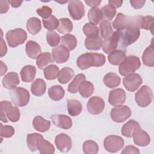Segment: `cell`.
<instances>
[{
	"mask_svg": "<svg viewBox=\"0 0 154 154\" xmlns=\"http://www.w3.org/2000/svg\"><path fill=\"white\" fill-rule=\"evenodd\" d=\"M109 4L111 6H112L113 7H114L115 8H119L120 7H121V5L123 4V1H117V0H109L108 1Z\"/></svg>",
	"mask_w": 154,
	"mask_h": 154,
	"instance_id": "57",
	"label": "cell"
},
{
	"mask_svg": "<svg viewBox=\"0 0 154 154\" xmlns=\"http://www.w3.org/2000/svg\"><path fill=\"white\" fill-rule=\"evenodd\" d=\"M94 88L93 84L88 81H84L82 82L78 88V91L80 95L84 97L87 98L91 96L93 93Z\"/></svg>",
	"mask_w": 154,
	"mask_h": 154,
	"instance_id": "37",
	"label": "cell"
},
{
	"mask_svg": "<svg viewBox=\"0 0 154 154\" xmlns=\"http://www.w3.org/2000/svg\"><path fill=\"white\" fill-rule=\"evenodd\" d=\"M52 55L54 61L58 64L66 62L69 58V51L63 45H59L52 49Z\"/></svg>",
	"mask_w": 154,
	"mask_h": 154,
	"instance_id": "15",
	"label": "cell"
},
{
	"mask_svg": "<svg viewBox=\"0 0 154 154\" xmlns=\"http://www.w3.org/2000/svg\"><path fill=\"white\" fill-rule=\"evenodd\" d=\"M68 10L70 16L73 20H80L85 14V8L82 2L79 0L69 2Z\"/></svg>",
	"mask_w": 154,
	"mask_h": 154,
	"instance_id": "11",
	"label": "cell"
},
{
	"mask_svg": "<svg viewBox=\"0 0 154 154\" xmlns=\"http://www.w3.org/2000/svg\"><path fill=\"white\" fill-rule=\"evenodd\" d=\"M100 35L102 38H106L112 33L111 23L109 21L102 20L99 23Z\"/></svg>",
	"mask_w": 154,
	"mask_h": 154,
	"instance_id": "47",
	"label": "cell"
},
{
	"mask_svg": "<svg viewBox=\"0 0 154 154\" xmlns=\"http://www.w3.org/2000/svg\"><path fill=\"white\" fill-rule=\"evenodd\" d=\"M6 40L11 48H15L23 44L27 38L26 32L22 28L10 30L6 33Z\"/></svg>",
	"mask_w": 154,
	"mask_h": 154,
	"instance_id": "7",
	"label": "cell"
},
{
	"mask_svg": "<svg viewBox=\"0 0 154 154\" xmlns=\"http://www.w3.org/2000/svg\"><path fill=\"white\" fill-rule=\"evenodd\" d=\"M26 28L28 32L32 35L37 34L42 29L40 20L35 17L29 18L26 22Z\"/></svg>",
	"mask_w": 154,
	"mask_h": 154,
	"instance_id": "29",
	"label": "cell"
},
{
	"mask_svg": "<svg viewBox=\"0 0 154 154\" xmlns=\"http://www.w3.org/2000/svg\"><path fill=\"white\" fill-rule=\"evenodd\" d=\"M85 2L90 7H97V6L99 5L101 2V1H97V0H85Z\"/></svg>",
	"mask_w": 154,
	"mask_h": 154,
	"instance_id": "56",
	"label": "cell"
},
{
	"mask_svg": "<svg viewBox=\"0 0 154 154\" xmlns=\"http://www.w3.org/2000/svg\"><path fill=\"white\" fill-rule=\"evenodd\" d=\"M135 144L139 146H146L150 141V138L148 134L140 128L137 129L132 134Z\"/></svg>",
	"mask_w": 154,
	"mask_h": 154,
	"instance_id": "19",
	"label": "cell"
},
{
	"mask_svg": "<svg viewBox=\"0 0 154 154\" xmlns=\"http://www.w3.org/2000/svg\"><path fill=\"white\" fill-rule=\"evenodd\" d=\"M105 63L104 55L95 52H86L81 55L77 59L76 64L81 70H85L90 67H100Z\"/></svg>",
	"mask_w": 154,
	"mask_h": 154,
	"instance_id": "1",
	"label": "cell"
},
{
	"mask_svg": "<svg viewBox=\"0 0 154 154\" xmlns=\"http://www.w3.org/2000/svg\"><path fill=\"white\" fill-rule=\"evenodd\" d=\"M123 139L117 135H108L105 138L103 141V147L105 149L111 153L117 152L123 148Z\"/></svg>",
	"mask_w": 154,
	"mask_h": 154,
	"instance_id": "9",
	"label": "cell"
},
{
	"mask_svg": "<svg viewBox=\"0 0 154 154\" xmlns=\"http://www.w3.org/2000/svg\"><path fill=\"white\" fill-rule=\"evenodd\" d=\"M51 119L53 123L60 128L69 129L72 126V120L67 116L64 114L52 115Z\"/></svg>",
	"mask_w": 154,
	"mask_h": 154,
	"instance_id": "18",
	"label": "cell"
},
{
	"mask_svg": "<svg viewBox=\"0 0 154 154\" xmlns=\"http://www.w3.org/2000/svg\"><path fill=\"white\" fill-rule=\"evenodd\" d=\"M75 72L72 69L65 67L61 69L58 76V81L60 83L65 84L69 82L74 76Z\"/></svg>",
	"mask_w": 154,
	"mask_h": 154,
	"instance_id": "35",
	"label": "cell"
},
{
	"mask_svg": "<svg viewBox=\"0 0 154 154\" xmlns=\"http://www.w3.org/2000/svg\"><path fill=\"white\" fill-rule=\"evenodd\" d=\"M88 18L90 23L97 25L102 21L101 10L98 7L91 8L88 13Z\"/></svg>",
	"mask_w": 154,
	"mask_h": 154,
	"instance_id": "38",
	"label": "cell"
},
{
	"mask_svg": "<svg viewBox=\"0 0 154 154\" xmlns=\"http://www.w3.org/2000/svg\"><path fill=\"white\" fill-rule=\"evenodd\" d=\"M126 53L124 51L119 49L114 50L110 52L108 56V60L112 65H119L123 60L126 57Z\"/></svg>",
	"mask_w": 154,
	"mask_h": 154,
	"instance_id": "26",
	"label": "cell"
},
{
	"mask_svg": "<svg viewBox=\"0 0 154 154\" xmlns=\"http://www.w3.org/2000/svg\"><path fill=\"white\" fill-rule=\"evenodd\" d=\"M9 8V5L8 1H0V13L1 14L5 13L8 11Z\"/></svg>",
	"mask_w": 154,
	"mask_h": 154,
	"instance_id": "54",
	"label": "cell"
},
{
	"mask_svg": "<svg viewBox=\"0 0 154 154\" xmlns=\"http://www.w3.org/2000/svg\"><path fill=\"white\" fill-rule=\"evenodd\" d=\"M87 108L88 111L91 114H99L103 111L105 108V102L102 97L94 96L88 100Z\"/></svg>",
	"mask_w": 154,
	"mask_h": 154,
	"instance_id": "13",
	"label": "cell"
},
{
	"mask_svg": "<svg viewBox=\"0 0 154 154\" xmlns=\"http://www.w3.org/2000/svg\"><path fill=\"white\" fill-rule=\"evenodd\" d=\"M82 31L87 37H96L99 35V28L96 25L90 22L87 23L83 26Z\"/></svg>",
	"mask_w": 154,
	"mask_h": 154,
	"instance_id": "46",
	"label": "cell"
},
{
	"mask_svg": "<svg viewBox=\"0 0 154 154\" xmlns=\"http://www.w3.org/2000/svg\"><path fill=\"white\" fill-rule=\"evenodd\" d=\"M102 39L100 37H86L85 40V46L88 50H99L102 46Z\"/></svg>",
	"mask_w": 154,
	"mask_h": 154,
	"instance_id": "30",
	"label": "cell"
},
{
	"mask_svg": "<svg viewBox=\"0 0 154 154\" xmlns=\"http://www.w3.org/2000/svg\"><path fill=\"white\" fill-rule=\"evenodd\" d=\"M119 31V43L121 46L126 47L135 42L140 35V31L138 28L131 27L122 29Z\"/></svg>",
	"mask_w": 154,
	"mask_h": 154,
	"instance_id": "4",
	"label": "cell"
},
{
	"mask_svg": "<svg viewBox=\"0 0 154 154\" xmlns=\"http://www.w3.org/2000/svg\"><path fill=\"white\" fill-rule=\"evenodd\" d=\"M37 150L41 154H53L55 152L54 146L49 141L45 140L43 137H41L37 143Z\"/></svg>",
	"mask_w": 154,
	"mask_h": 154,
	"instance_id": "31",
	"label": "cell"
},
{
	"mask_svg": "<svg viewBox=\"0 0 154 154\" xmlns=\"http://www.w3.org/2000/svg\"><path fill=\"white\" fill-rule=\"evenodd\" d=\"M54 60L48 52L41 53L36 58V64L40 69H45L48 64L54 63Z\"/></svg>",
	"mask_w": 154,
	"mask_h": 154,
	"instance_id": "34",
	"label": "cell"
},
{
	"mask_svg": "<svg viewBox=\"0 0 154 154\" xmlns=\"http://www.w3.org/2000/svg\"><path fill=\"white\" fill-rule=\"evenodd\" d=\"M146 2L144 0H131L130 3L131 6L135 9H139L143 7Z\"/></svg>",
	"mask_w": 154,
	"mask_h": 154,
	"instance_id": "53",
	"label": "cell"
},
{
	"mask_svg": "<svg viewBox=\"0 0 154 154\" xmlns=\"http://www.w3.org/2000/svg\"><path fill=\"white\" fill-rule=\"evenodd\" d=\"M3 86L9 90H12L19 84V75L16 72H11L8 73L2 79Z\"/></svg>",
	"mask_w": 154,
	"mask_h": 154,
	"instance_id": "20",
	"label": "cell"
},
{
	"mask_svg": "<svg viewBox=\"0 0 154 154\" xmlns=\"http://www.w3.org/2000/svg\"><path fill=\"white\" fill-rule=\"evenodd\" d=\"M61 43L69 51H73L76 47L77 39L76 37L70 34H64L60 37Z\"/></svg>",
	"mask_w": 154,
	"mask_h": 154,
	"instance_id": "36",
	"label": "cell"
},
{
	"mask_svg": "<svg viewBox=\"0 0 154 154\" xmlns=\"http://www.w3.org/2000/svg\"><path fill=\"white\" fill-rule=\"evenodd\" d=\"M131 113V109L128 106L119 105L116 106L111 109L110 116L114 122L122 123L130 117Z\"/></svg>",
	"mask_w": 154,
	"mask_h": 154,
	"instance_id": "10",
	"label": "cell"
},
{
	"mask_svg": "<svg viewBox=\"0 0 154 154\" xmlns=\"http://www.w3.org/2000/svg\"><path fill=\"white\" fill-rule=\"evenodd\" d=\"M153 28H154V19L152 16H146L143 17L141 28L150 30L152 34H153Z\"/></svg>",
	"mask_w": 154,
	"mask_h": 154,
	"instance_id": "49",
	"label": "cell"
},
{
	"mask_svg": "<svg viewBox=\"0 0 154 154\" xmlns=\"http://www.w3.org/2000/svg\"><path fill=\"white\" fill-rule=\"evenodd\" d=\"M85 80V76L82 73L78 74L75 76L73 81L68 85V91L70 93H76L78 91L80 84Z\"/></svg>",
	"mask_w": 154,
	"mask_h": 154,
	"instance_id": "41",
	"label": "cell"
},
{
	"mask_svg": "<svg viewBox=\"0 0 154 154\" xmlns=\"http://www.w3.org/2000/svg\"><path fill=\"white\" fill-rule=\"evenodd\" d=\"M8 3L11 5V6L13 8H17L20 7L23 2L22 1H19V0H9L8 1Z\"/></svg>",
	"mask_w": 154,
	"mask_h": 154,
	"instance_id": "58",
	"label": "cell"
},
{
	"mask_svg": "<svg viewBox=\"0 0 154 154\" xmlns=\"http://www.w3.org/2000/svg\"><path fill=\"white\" fill-rule=\"evenodd\" d=\"M143 82L141 76L138 73H131L123 79V84L127 90L134 92L137 90Z\"/></svg>",
	"mask_w": 154,
	"mask_h": 154,
	"instance_id": "12",
	"label": "cell"
},
{
	"mask_svg": "<svg viewBox=\"0 0 154 154\" xmlns=\"http://www.w3.org/2000/svg\"><path fill=\"white\" fill-rule=\"evenodd\" d=\"M11 122H16L20 119V111L17 107L13 106L11 102L7 100L1 102V120L4 123H7L8 120Z\"/></svg>",
	"mask_w": 154,
	"mask_h": 154,
	"instance_id": "3",
	"label": "cell"
},
{
	"mask_svg": "<svg viewBox=\"0 0 154 154\" xmlns=\"http://www.w3.org/2000/svg\"><path fill=\"white\" fill-rule=\"evenodd\" d=\"M67 107L69 114L73 117L78 116L82 111L81 103L74 99L67 100Z\"/></svg>",
	"mask_w": 154,
	"mask_h": 154,
	"instance_id": "27",
	"label": "cell"
},
{
	"mask_svg": "<svg viewBox=\"0 0 154 154\" xmlns=\"http://www.w3.org/2000/svg\"><path fill=\"white\" fill-rule=\"evenodd\" d=\"M103 81L106 87L112 88L120 85L121 79L116 73L109 72L104 76Z\"/></svg>",
	"mask_w": 154,
	"mask_h": 154,
	"instance_id": "28",
	"label": "cell"
},
{
	"mask_svg": "<svg viewBox=\"0 0 154 154\" xmlns=\"http://www.w3.org/2000/svg\"><path fill=\"white\" fill-rule=\"evenodd\" d=\"M142 60L144 65L149 67L154 66V51L152 42V44L149 46L143 52Z\"/></svg>",
	"mask_w": 154,
	"mask_h": 154,
	"instance_id": "33",
	"label": "cell"
},
{
	"mask_svg": "<svg viewBox=\"0 0 154 154\" xmlns=\"http://www.w3.org/2000/svg\"><path fill=\"white\" fill-rule=\"evenodd\" d=\"M82 149L85 154H96L99 151V146L95 141L87 140L83 143Z\"/></svg>",
	"mask_w": 154,
	"mask_h": 154,
	"instance_id": "44",
	"label": "cell"
},
{
	"mask_svg": "<svg viewBox=\"0 0 154 154\" xmlns=\"http://www.w3.org/2000/svg\"><path fill=\"white\" fill-rule=\"evenodd\" d=\"M36 12L38 14V15H39L40 17L43 18V19H45L51 16L52 10L51 8H50L49 7L43 5L37 8Z\"/></svg>",
	"mask_w": 154,
	"mask_h": 154,
	"instance_id": "51",
	"label": "cell"
},
{
	"mask_svg": "<svg viewBox=\"0 0 154 154\" xmlns=\"http://www.w3.org/2000/svg\"><path fill=\"white\" fill-rule=\"evenodd\" d=\"M32 126L36 131L40 132H45L49 129L51 122L43 119L42 117L37 116L32 120Z\"/></svg>",
	"mask_w": 154,
	"mask_h": 154,
	"instance_id": "23",
	"label": "cell"
},
{
	"mask_svg": "<svg viewBox=\"0 0 154 154\" xmlns=\"http://www.w3.org/2000/svg\"><path fill=\"white\" fill-rule=\"evenodd\" d=\"M143 17V16H129L119 13L112 23V26L117 30L131 27H136L140 29L141 28Z\"/></svg>",
	"mask_w": 154,
	"mask_h": 154,
	"instance_id": "2",
	"label": "cell"
},
{
	"mask_svg": "<svg viewBox=\"0 0 154 154\" xmlns=\"http://www.w3.org/2000/svg\"><path fill=\"white\" fill-rule=\"evenodd\" d=\"M25 51L28 57L32 59H36L41 54L42 49L40 46L32 40H29L26 43Z\"/></svg>",
	"mask_w": 154,
	"mask_h": 154,
	"instance_id": "21",
	"label": "cell"
},
{
	"mask_svg": "<svg viewBox=\"0 0 154 154\" xmlns=\"http://www.w3.org/2000/svg\"><path fill=\"white\" fill-rule=\"evenodd\" d=\"M55 144L60 151L68 152L72 147V140L70 136L62 133L55 137Z\"/></svg>",
	"mask_w": 154,
	"mask_h": 154,
	"instance_id": "16",
	"label": "cell"
},
{
	"mask_svg": "<svg viewBox=\"0 0 154 154\" xmlns=\"http://www.w3.org/2000/svg\"><path fill=\"white\" fill-rule=\"evenodd\" d=\"M1 63V76H2L5 74L7 71V66L5 64H4L2 61H0Z\"/></svg>",
	"mask_w": 154,
	"mask_h": 154,
	"instance_id": "59",
	"label": "cell"
},
{
	"mask_svg": "<svg viewBox=\"0 0 154 154\" xmlns=\"http://www.w3.org/2000/svg\"><path fill=\"white\" fill-rule=\"evenodd\" d=\"M126 100V93L122 88H116L109 93L108 102L112 106L121 105Z\"/></svg>",
	"mask_w": 154,
	"mask_h": 154,
	"instance_id": "17",
	"label": "cell"
},
{
	"mask_svg": "<svg viewBox=\"0 0 154 154\" xmlns=\"http://www.w3.org/2000/svg\"><path fill=\"white\" fill-rule=\"evenodd\" d=\"M139 128H140V124L137 121L131 119L122 127V134L126 137L131 138L132 137L134 132Z\"/></svg>",
	"mask_w": 154,
	"mask_h": 154,
	"instance_id": "25",
	"label": "cell"
},
{
	"mask_svg": "<svg viewBox=\"0 0 154 154\" xmlns=\"http://www.w3.org/2000/svg\"><path fill=\"white\" fill-rule=\"evenodd\" d=\"M119 43V31H114L107 38H105L102 43V49L106 54H109L110 52L116 50Z\"/></svg>",
	"mask_w": 154,
	"mask_h": 154,
	"instance_id": "14",
	"label": "cell"
},
{
	"mask_svg": "<svg viewBox=\"0 0 154 154\" xmlns=\"http://www.w3.org/2000/svg\"><path fill=\"white\" fill-rule=\"evenodd\" d=\"M48 93L49 97L54 101H58L62 99L65 94L64 88L58 85L51 87L48 89Z\"/></svg>",
	"mask_w": 154,
	"mask_h": 154,
	"instance_id": "32",
	"label": "cell"
},
{
	"mask_svg": "<svg viewBox=\"0 0 154 154\" xmlns=\"http://www.w3.org/2000/svg\"><path fill=\"white\" fill-rule=\"evenodd\" d=\"M14 134V129L9 125L0 124V135L1 138H10Z\"/></svg>",
	"mask_w": 154,
	"mask_h": 154,
	"instance_id": "50",
	"label": "cell"
},
{
	"mask_svg": "<svg viewBox=\"0 0 154 154\" xmlns=\"http://www.w3.org/2000/svg\"><path fill=\"white\" fill-rule=\"evenodd\" d=\"M140 66L141 61L139 58L135 55H129L119 64V72L121 75L126 76L135 72Z\"/></svg>",
	"mask_w": 154,
	"mask_h": 154,
	"instance_id": "5",
	"label": "cell"
},
{
	"mask_svg": "<svg viewBox=\"0 0 154 154\" xmlns=\"http://www.w3.org/2000/svg\"><path fill=\"white\" fill-rule=\"evenodd\" d=\"M7 51V48L5 44V41L4 40V39L2 38V37H1V57H2L3 56H4Z\"/></svg>",
	"mask_w": 154,
	"mask_h": 154,
	"instance_id": "55",
	"label": "cell"
},
{
	"mask_svg": "<svg viewBox=\"0 0 154 154\" xmlns=\"http://www.w3.org/2000/svg\"><path fill=\"white\" fill-rule=\"evenodd\" d=\"M11 100L13 103L20 107L26 106L30 98L29 91L22 87H16L10 91Z\"/></svg>",
	"mask_w": 154,
	"mask_h": 154,
	"instance_id": "6",
	"label": "cell"
},
{
	"mask_svg": "<svg viewBox=\"0 0 154 154\" xmlns=\"http://www.w3.org/2000/svg\"><path fill=\"white\" fill-rule=\"evenodd\" d=\"M59 73V69L55 64H51L48 66L43 69L44 76L48 80L55 79L58 77Z\"/></svg>",
	"mask_w": 154,
	"mask_h": 154,
	"instance_id": "42",
	"label": "cell"
},
{
	"mask_svg": "<svg viewBox=\"0 0 154 154\" xmlns=\"http://www.w3.org/2000/svg\"><path fill=\"white\" fill-rule=\"evenodd\" d=\"M20 77L25 82H30L34 80L36 74V69L32 65L25 66L20 70Z\"/></svg>",
	"mask_w": 154,
	"mask_h": 154,
	"instance_id": "22",
	"label": "cell"
},
{
	"mask_svg": "<svg viewBox=\"0 0 154 154\" xmlns=\"http://www.w3.org/2000/svg\"><path fill=\"white\" fill-rule=\"evenodd\" d=\"M46 90V85L45 81L41 78L36 79L31 85V91L32 94L36 96L43 95Z\"/></svg>",
	"mask_w": 154,
	"mask_h": 154,
	"instance_id": "24",
	"label": "cell"
},
{
	"mask_svg": "<svg viewBox=\"0 0 154 154\" xmlns=\"http://www.w3.org/2000/svg\"><path fill=\"white\" fill-rule=\"evenodd\" d=\"M46 40L48 45L52 47L57 46L60 41V37L55 31H48L46 33Z\"/></svg>",
	"mask_w": 154,
	"mask_h": 154,
	"instance_id": "48",
	"label": "cell"
},
{
	"mask_svg": "<svg viewBox=\"0 0 154 154\" xmlns=\"http://www.w3.org/2000/svg\"><path fill=\"white\" fill-rule=\"evenodd\" d=\"M73 29V24L68 18H60L59 19V25L57 31L61 34H67L71 32Z\"/></svg>",
	"mask_w": 154,
	"mask_h": 154,
	"instance_id": "39",
	"label": "cell"
},
{
	"mask_svg": "<svg viewBox=\"0 0 154 154\" xmlns=\"http://www.w3.org/2000/svg\"><path fill=\"white\" fill-rule=\"evenodd\" d=\"M122 154L125 153H135V154H139L140 150L138 149L134 146H126L124 149L121 152Z\"/></svg>",
	"mask_w": 154,
	"mask_h": 154,
	"instance_id": "52",
	"label": "cell"
},
{
	"mask_svg": "<svg viewBox=\"0 0 154 154\" xmlns=\"http://www.w3.org/2000/svg\"><path fill=\"white\" fill-rule=\"evenodd\" d=\"M43 23L44 27L49 31H53L57 29L59 25V20L55 16L51 15L49 17L43 19Z\"/></svg>",
	"mask_w": 154,
	"mask_h": 154,
	"instance_id": "45",
	"label": "cell"
},
{
	"mask_svg": "<svg viewBox=\"0 0 154 154\" xmlns=\"http://www.w3.org/2000/svg\"><path fill=\"white\" fill-rule=\"evenodd\" d=\"M135 99L138 106L146 107L149 106L153 99V93L152 89L147 85L142 86L135 93Z\"/></svg>",
	"mask_w": 154,
	"mask_h": 154,
	"instance_id": "8",
	"label": "cell"
},
{
	"mask_svg": "<svg viewBox=\"0 0 154 154\" xmlns=\"http://www.w3.org/2000/svg\"><path fill=\"white\" fill-rule=\"evenodd\" d=\"M102 20L110 21L111 20L116 14V9L109 4L105 5L101 9Z\"/></svg>",
	"mask_w": 154,
	"mask_h": 154,
	"instance_id": "43",
	"label": "cell"
},
{
	"mask_svg": "<svg viewBox=\"0 0 154 154\" xmlns=\"http://www.w3.org/2000/svg\"><path fill=\"white\" fill-rule=\"evenodd\" d=\"M42 137V135L38 133L28 134L26 137V144L28 147L31 152H35L37 150L38 141Z\"/></svg>",
	"mask_w": 154,
	"mask_h": 154,
	"instance_id": "40",
	"label": "cell"
}]
</instances>
